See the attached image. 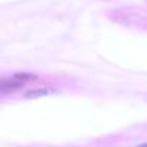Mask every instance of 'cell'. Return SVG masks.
<instances>
[{"label": "cell", "mask_w": 147, "mask_h": 147, "mask_svg": "<svg viewBox=\"0 0 147 147\" xmlns=\"http://www.w3.org/2000/svg\"><path fill=\"white\" fill-rule=\"evenodd\" d=\"M23 82L15 80V78H10V80H2L0 82V92L2 94H9V92H13V91H18L20 88H23Z\"/></svg>", "instance_id": "obj_1"}, {"label": "cell", "mask_w": 147, "mask_h": 147, "mask_svg": "<svg viewBox=\"0 0 147 147\" xmlns=\"http://www.w3.org/2000/svg\"><path fill=\"white\" fill-rule=\"evenodd\" d=\"M55 92L53 88H38V90H29L25 92V98L28 100H35V98H40V97H46L49 94Z\"/></svg>", "instance_id": "obj_2"}, {"label": "cell", "mask_w": 147, "mask_h": 147, "mask_svg": "<svg viewBox=\"0 0 147 147\" xmlns=\"http://www.w3.org/2000/svg\"><path fill=\"white\" fill-rule=\"evenodd\" d=\"M13 78L25 84V82H29V81L36 80L38 77H36V75H33V74H30V72H16L15 75H13Z\"/></svg>", "instance_id": "obj_3"}, {"label": "cell", "mask_w": 147, "mask_h": 147, "mask_svg": "<svg viewBox=\"0 0 147 147\" xmlns=\"http://www.w3.org/2000/svg\"><path fill=\"white\" fill-rule=\"evenodd\" d=\"M137 147H147V143H146V144H140V146H137Z\"/></svg>", "instance_id": "obj_4"}]
</instances>
